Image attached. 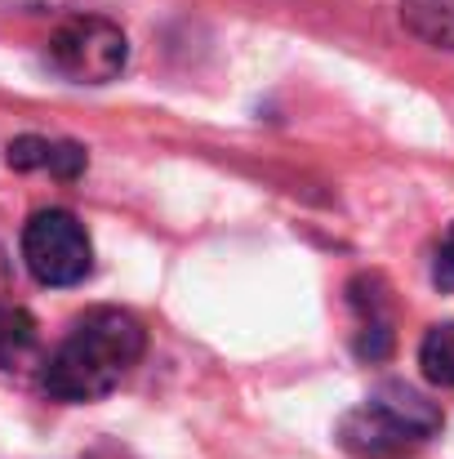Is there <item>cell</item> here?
I'll use <instances>...</instances> for the list:
<instances>
[{
  "label": "cell",
  "mask_w": 454,
  "mask_h": 459,
  "mask_svg": "<svg viewBox=\"0 0 454 459\" xmlns=\"http://www.w3.org/2000/svg\"><path fill=\"white\" fill-rule=\"evenodd\" d=\"M143 348H148V334L139 316L121 307H90L85 316L72 321L67 339L49 352L40 384L49 397L72 402V406L99 402L121 388V379L139 366Z\"/></svg>",
  "instance_id": "6da1fadb"
},
{
  "label": "cell",
  "mask_w": 454,
  "mask_h": 459,
  "mask_svg": "<svg viewBox=\"0 0 454 459\" xmlns=\"http://www.w3.org/2000/svg\"><path fill=\"white\" fill-rule=\"evenodd\" d=\"M441 429V411L415 393L410 384H383L374 388L356 411L338 424V446L356 459H401L433 442Z\"/></svg>",
  "instance_id": "7a4b0ae2"
},
{
  "label": "cell",
  "mask_w": 454,
  "mask_h": 459,
  "mask_svg": "<svg viewBox=\"0 0 454 459\" xmlns=\"http://www.w3.org/2000/svg\"><path fill=\"white\" fill-rule=\"evenodd\" d=\"M22 264L40 286H76L94 268V246L72 210H36L22 223Z\"/></svg>",
  "instance_id": "3957f363"
},
{
  "label": "cell",
  "mask_w": 454,
  "mask_h": 459,
  "mask_svg": "<svg viewBox=\"0 0 454 459\" xmlns=\"http://www.w3.org/2000/svg\"><path fill=\"white\" fill-rule=\"evenodd\" d=\"M49 63L76 85H107L125 72L130 40L103 13H72L49 36Z\"/></svg>",
  "instance_id": "277c9868"
},
{
  "label": "cell",
  "mask_w": 454,
  "mask_h": 459,
  "mask_svg": "<svg viewBox=\"0 0 454 459\" xmlns=\"http://www.w3.org/2000/svg\"><path fill=\"white\" fill-rule=\"evenodd\" d=\"M347 304L356 312V352L365 361H383L392 352V304L379 277H356L347 286Z\"/></svg>",
  "instance_id": "5b68a950"
},
{
  "label": "cell",
  "mask_w": 454,
  "mask_h": 459,
  "mask_svg": "<svg viewBox=\"0 0 454 459\" xmlns=\"http://www.w3.org/2000/svg\"><path fill=\"white\" fill-rule=\"evenodd\" d=\"M4 160L13 169H49L54 178H76L85 169V148L67 139H45V134H22L4 148Z\"/></svg>",
  "instance_id": "8992f818"
},
{
  "label": "cell",
  "mask_w": 454,
  "mask_h": 459,
  "mask_svg": "<svg viewBox=\"0 0 454 459\" xmlns=\"http://www.w3.org/2000/svg\"><path fill=\"white\" fill-rule=\"evenodd\" d=\"M401 22L419 40L454 49V0H401Z\"/></svg>",
  "instance_id": "52a82bcc"
},
{
  "label": "cell",
  "mask_w": 454,
  "mask_h": 459,
  "mask_svg": "<svg viewBox=\"0 0 454 459\" xmlns=\"http://www.w3.org/2000/svg\"><path fill=\"white\" fill-rule=\"evenodd\" d=\"M419 366L424 379L437 388H454V321H437L424 343H419Z\"/></svg>",
  "instance_id": "ba28073f"
},
{
  "label": "cell",
  "mask_w": 454,
  "mask_h": 459,
  "mask_svg": "<svg viewBox=\"0 0 454 459\" xmlns=\"http://www.w3.org/2000/svg\"><path fill=\"white\" fill-rule=\"evenodd\" d=\"M36 348V321L18 304L0 299V366H18Z\"/></svg>",
  "instance_id": "9c48e42d"
},
{
  "label": "cell",
  "mask_w": 454,
  "mask_h": 459,
  "mask_svg": "<svg viewBox=\"0 0 454 459\" xmlns=\"http://www.w3.org/2000/svg\"><path fill=\"white\" fill-rule=\"evenodd\" d=\"M433 281L441 290H454V223L446 228L441 246H437V264H433Z\"/></svg>",
  "instance_id": "30bf717a"
}]
</instances>
